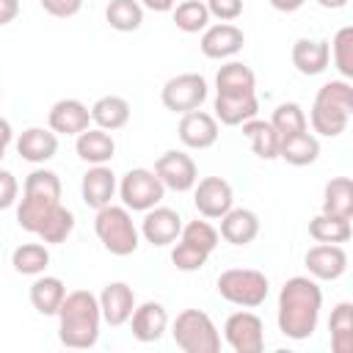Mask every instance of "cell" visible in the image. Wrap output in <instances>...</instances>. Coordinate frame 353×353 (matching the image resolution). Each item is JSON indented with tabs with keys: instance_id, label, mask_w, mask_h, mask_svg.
<instances>
[{
	"instance_id": "1",
	"label": "cell",
	"mask_w": 353,
	"mask_h": 353,
	"mask_svg": "<svg viewBox=\"0 0 353 353\" xmlns=\"http://www.w3.org/2000/svg\"><path fill=\"white\" fill-rule=\"evenodd\" d=\"M323 309V290L312 276H292L279 292V331L287 339H309Z\"/></svg>"
},
{
	"instance_id": "2",
	"label": "cell",
	"mask_w": 353,
	"mask_h": 353,
	"mask_svg": "<svg viewBox=\"0 0 353 353\" xmlns=\"http://www.w3.org/2000/svg\"><path fill=\"white\" fill-rule=\"evenodd\" d=\"M55 317H58V339H61V345L74 347V350H85V347L97 345L102 312H99V298L91 290L66 292V298L58 306Z\"/></svg>"
},
{
	"instance_id": "3",
	"label": "cell",
	"mask_w": 353,
	"mask_h": 353,
	"mask_svg": "<svg viewBox=\"0 0 353 353\" xmlns=\"http://www.w3.org/2000/svg\"><path fill=\"white\" fill-rule=\"evenodd\" d=\"M61 204V179L55 171L36 168L25 176L22 185V201L17 207V223L19 229L36 234L41 221L52 212V207Z\"/></svg>"
},
{
	"instance_id": "4",
	"label": "cell",
	"mask_w": 353,
	"mask_h": 353,
	"mask_svg": "<svg viewBox=\"0 0 353 353\" xmlns=\"http://www.w3.org/2000/svg\"><path fill=\"white\" fill-rule=\"evenodd\" d=\"M353 110V85L347 80L323 83L314 94V105L309 110L312 130L323 138H336L347 130Z\"/></svg>"
},
{
	"instance_id": "5",
	"label": "cell",
	"mask_w": 353,
	"mask_h": 353,
	"mask_svg": "<svg viewBox=\"0 0 353 353\" xmlns=\"http://www.w3.org/2000/svg\"><path fill=\"white\" fill-rule=\"evenodd\" d=\"M94 232L99 243L113 254V256H130L138 251V229L132 223V215L127 207L119 204H105L97 210L94 218Z\"/></svg>"
},
{
	"instance_id": "6",
	"label": "cell",
	"mask_w": 353,
	"mask_h": 353,
	"mask_svg": "<svg viewBox=\"0 0 353 353\" xmlns=\"http://www.w3.org/2000/svg\"><path fill=\"white\" fill-rule=\"evenodd\" d=\"M215 290L223 301L234 303V306H243V309H256L268 301V292H270V281L262 270H254V268H229L218 276L215 281Z\"/></svg>"
},
{
	"instance_id": "7",
	"label": "cell",
	"mask_w": 353,
	"mask_h": 353,
	"mask_svg": "<svg viewBox=\"0 0 353 353\" xmlns=\"http://www.w3.org/2000/svg\"><path fill=\"white\" fill-rule=\"evenodd\" d=\"M171 336L176 347L185 353H218L221 350V334L212 323V317L201 309H185L176 314Z\"/></svg>"
},
{
	"instance_id": "8",
	"label": "cell",
	"mask_w": 353,
	"mask_h": 353,
	"mask_svg": "<svg viewBox=\"0 0 353 353\" xmlns=\"http://www.w3.org/2000/svg\"><path fill=\"white\" fill-rule=\"evenodd\" d=\"M119 196L124 201L127 210H135V212H146L152 207H157L165 196V185L160 182V176L149 168H130L124 176H121V185H119Z\"/></svg>"
},
{
	"instance_id": "9",
	"label": "cell",
	"mask_w": 353,
	"mask_h": 353,
	"mask_svg": "<svg viewBox=\"0 0 353 353\" xmlns=\"http://www.w3.org/2000/svg\"><path fill=\"white\" fill-rule=\"evenodd\" d=\"M223 339L234 353H262L265 323L254 312H234L223 323Z\"/></svg>"
},
{
	"instance_id": "10",
	"label": "cell",
	"mask_w": 353,
	"mask_h": 353,
	"mask_svg": "<svg viewBox=\"0 0 353 353\" xmlns=\"http://www.w3.org/2000/svg\"><path fill=\"white\" fill-rule=\"evenodd\" d=\"M160 99L168 110L174 113H188V110H196L201 108V102L207 99V80L196 72H185V74H176L171 77L163 91H160Z\"/></svg>"
},
{
	"instance_id": "11",
	"label": "cell",
	"mask_w": 353,
	"mask_h": 353,
	"mask_svg": "<svg viewBox=\"0 0 353 353\" xmlns=\"http://www.w3.org/2000/svg\"><path fill=\"white\" fill-rule=\"evenodd\" d=\"M154 174L160 176V182L168 190H176V193L193 190V185L199 179V168H196L193 157L179 149H168L165 154H160L154 163Z\"/></svg>"
},
{
	"instance_id": "12",
	"label": "cell",
	"mask_w": 353,
	"mask_h": 353,
	"mask_svg": "<svg viewBox=\"0 0 353 353\" xmlns=\"http://www.w3.org/2000/svg\"><path fill=\"white\" fill-rule=\"evenodd\" d=\"M234 193L223 176H204L193 185V204L201 218H221L232 210Z\"/></svg>"
},
{
	"instance_id": "13",
	"label": "cell",
	"mask_w": 353,
	"mask_h": 353,
	"mask_svg": "<svg viewBox=\"0 0 353 353\" xmlns=\"http://www.w3.org/2000/svg\"><path fill=\"white\" fill-rule=\"evenodd\" d=\"M306 270L314 281H334L347 270V254L339 243H320L312 245L303 256Z\"/></svg>"
},
{
	"instance_id": "14",
	"label": "cell",
	"mask_w": 353,
	"mask_h": 353,
	"mask_svg": "<svg viewBox=\"0 0 353 353\" xmlns=\"http://www.w3.org/2000/svg\"><path fill=\"white\" fill-rule=\"evenodd\" d=\"M245 44V33L232 25V22H218V25H207L204 33H201V52L212 61H223V58H232L243 50Z\"/></svg>"
},
{
	"instance_id": "15",
	"label": "cell",
	"mask_w": 353,
	"mask_h": 353,
	"mask_svg": "<svg viewBox=\"0 0 353 353\" xmlns=\"http://www.w3.org/2000/svg\"><path fill=\"white\" fill-rule=\"evenodd\" d=\"M182 232V218L176 210L171 207H152L146 210L143 221H141V234L146 237V243L163 248V245H171Z\"/></svg>"
},
{
	"instance_id": "16",
	"label": "cell",
	"mask_w": 353,
	"mask_h": 353,
	"mask_svg": "<svg viewBox=\"0 0 353 353\" xmlns=\"http://www.w3.org/2000/svg\"><path fill=\"white\" fill-rule=\"evenodd\" d=\"M47 124L55 135H80L83 130H88L91 124V110L80 102V99H58L50 113H47Z\"/></svg>"
},
{
	"instance_id": "17",
	"label": "cell",
	"mask_w": 353,
	"mask_h": 353,
	"mask_svg": "<svg viewBox=\"0 0 353 353\" xmlns=\"http://www.w3.org/2000/svg\"><path fill=\"white\" fill-rule=\"evenodd\" d=\"M135 309V292L127 281H110L105 284V290L99 292V312H102V320L113 328L124 325L130 320Z\"/></svg>"
},
{
	"instance_id": "18",
	"label": "cell",
	"mask_w": 353,
	"mask_h": 353,
	"mask_svg": "<svg viewBox=\"0 0 353 353\" xmlns=\"http://www.w3.org/2000/svg\"><path fill=\"white\" fill-rule=\"evenodd\" d=\"M179 141L188 149H210L218 141V119L204 110H188L179 119Z\"/></svg>"
},
{
	"instance_id": "19",
	"label": "cell",
	"mask_w": 353,
	"mask_h": 353,
	"mask_svg": "<svg viewBox=\"0 0 353 353\" xmlns=\"http://www.w3.org/2000/svg\"><path fill=\"white\" fill-rule=\"evenodd\" d=\"M127 323L132 325V336L138 342H157L165 334V328H168V312H165L163 303L146 301V303L132 309Z\"/></svg>"
},
{
	"instance_id": "20",
	"label": "cell",
	"mask_w": 353,
	"mask_h": 353,
	"mask_svg": "<svg viewBox=\"0 0 353 353\" xmlns=\"http://www.w3.org/2000/svg\"><path fill=\"white\" fill-rule=\"evenodd\" d=\"M328 61H331V47L325 39H298L292 44V66L306 77L323 74L328 69Z\"/></svg>"
},
{
	"instance_id": "21",
	"label": "cell",
	"mask_w": 353,
	"mask_h": 353,
	"mask_svg": "<svg viewBox=\"0 0 353 353\" xmlns=\"http://www.w3.org/2000/svg\"><path fill=\"white\" fill-rule=\"evenodd\" d=\"M113 193H116V174H113L108 165H91V168L83 174L80 196H83V201H85L91 210H99V207L110 204Z\"/></svg>"
},
{
	"instance_id": "22",
	"label": "cell",
	"mask_w": 353,
	"mask_h": 353,
	"mask_svg": "<svg viewBox=\"0 0 353 353\" xmlns=\"http://www.w3.org/2000/svg\"><path fill=\"white\" fill-rule=\"evenodd\" d=\"M259 234V218L254 210L245 207H232L226 215H221V234L232 245H248Z\"/></svg>"
},
{
	"instance_id": "23",
	"label": "cell",
	"mask_w": 353,
	"mask_h": 353,
	"mask_svg": "<svg viewBox=\"0 0 353 353\" xmlns=\"http://www.w3.org/2000/svg\"><path fill=\"white\" fill-rule=\"evenodd\" d=\"M215 94H226V97L256 94V74L243 61H229L215 74Z\"/></svg>"
},
{
	"instance_id": "24",
	"label": "cell",
	"mask_w": 353,
	"mask_h": 353,
	"mask_svg": "<svg viewBox=\"0 0 353 353\" xmlns=\"http://www.w3.org/2000/svg\"><path fill=\"white\" fill-rule=\"evenodd\" d=\"M74 152L80 160L91 163V165H105L108 160H113L116 154V141L108 130H99V127H88L77 135L74 141Z\"/></svg>"
},
{
	"instance_id": "25",
	"label": "cell",
	"mask_w": 353,
	"mask_h": 353,
	"mask_svg": "<svg viewBox=\"0 0 353 353\" xmlns=\"http://www.w3.org/2000/svg\"><path fill=\"white\" fill-rule=\"evenodd\" d=\"M17 152L28 163H47L58 152V135L44 127H28L17 138Z\"/></svg>"
},
{
	"instance_id": "26",
	"label": "cell",
	"mask_w": 353,
	"mask_h": 353,
	"mask_svg": "<svg viewBox=\"0 0 353 353\" xmlns=\"http://www.w3.org/2000/svg\"><path fill=\"white\" fill-rule=\"evenodd\" d=\"M259 113V99L256 94L248 97H226V94H215V119L226 127H240L248 119H256Z\"/></svg>"
},
{
	"instance_id": "27",
	"label": "cell",
	"mask_w": 353,
	"mask_h": 353,
	"mask_svg": "<svg viewBox=\"0 0 353 353\" xmlns=\"http://www.w3.org/2000/svg\"><path fill=\"white\" fill-rule=\"evenodd\" d=\"M91 121L99 127V130H121L127 121H130V102L119 94H108V97H99L94 105H91Z\"/></svg>"
},
{
	"instance_id": "28",
	"label": "cell",
	"mask_w": 353,
	"mask_h": 353,
	"mask_svg": "<svg viewBox=\"0 0 353 353\" xmlns=\"http://www.w3.org/2000/svg\"><path fill=\"white\" fill-rule=\"evenodd\" d=\"M279 157L287 160L290 165H312L317 157H320V141L303 130V132H295V135H287L279 141Z\"/></svg>"
},
{
	"instance_id": "29",
	"label": "cell",
	"mask_w": 353,
	"mask_h": 353,
	"mask_svg": "<svg viewBox=\"0 0 353 353\" xmlns=\"http://www.w3.org/2000/svg\"><path fill=\"white\" fill-rule=\"evenodd\" d=\"M66 298V284L58 276H41L30 284V303L39 314H58V306Z\"/></svg>"
},
{
	"instance_id": "30",
	"label": "cell",
	"mask_w": 353,
	"mask_h": 353,
	"mask_svg": "<svg viewBox=\"0 0 353 353\" xmlns=\"http://www.w3.org/2000/svg\"><path fill=\"white\" fill-rule=\"evenodd\" d=\"M323 212L336 218H353V182L350 176H334L323 190Z\"/></svg>"
},
{
	"instance_id": "31",
	"label": "cell",
	"mask_w": 353,
	"mask_h": 353,
	"mask_svg": "<svg viewBox=\"0 0 353 353\" xmlns=\"http://www.w3.org/2000/svg\"><path fill=\"white\" fill-rule=\"evenodd\" d=\"M243 135L251 141V149L256 157L262 160H276L279 157V132L273 130L270 121H262V119H248L243 121Z\"/></svg>"
},
{
	"instance_id": "32",
	"label": "cell",
	"mask_w": 353,
	"mask_h": 353,
	"mask_svg": "<svg viewBox=\"0 0 353 353\" xmlns=\"http://www.w3.org/2000/svg\"><path fill=\"white\" fill-rule=\"evenodd\" d=\"M328 331H331L334 353H353V303L350 301H342L334 306Z\"/></svg>"
},
{
	"instance_id": "33",
	"label": "cell",
	"mask_w": 353,
	"mask_h": 353,
	"mask_svg": "<svg viewBox=\"0 0 353 353\" xmlns=\"http://www.w3.org/2000/svg\"><path fill=\"white\" fill-rule=\"evenodd\" d=\"M353 234L350 218H336V215H314L309 221V237L317 243H347Z\"/></svg>"
},
{
	"instance_id": "34",
	"label": "cell",
	"mask_w": 353,
	"mask_h": 353,
	"mask_svg": "<svg viewBox=\"0 0 353 353\" xmlns=\"http://www.w3.org/2000/svg\"><path fill=\"white\" fill-rule=\"evenodd\" d=\"M105 19L119 33H132L143 22V6L138 0H110L105 8Z\"/></svg>"
},
{
	"instance_id": "35",
	"label": "cell",
	"mask_w": 353,
	"mask_h": 353,
	"mask_svg": "<svg viewBox=\"0 0 353 353\" xmlns=\"http://www.w3.org/2000/svg\"><path fill=\"white\" fill-rule=\"evenodd\" d=\"M11 265H14V270L22 273V276H39V273H44L47 265H50V251H47V245H41V243H22V245L14 248Z\"/></svg>"
},
{
	"instance_id": "36",
	"label": "cell",
	"mask_w": 353,
	"mask_h": 353,
	"mask_svg": "<svg viewBox=\"0 0 353 353\" xmlns=\"http://www.w3.org/2000/svg\"><path fill=\"white\" fill-rule=\"evenodd\" d=\"M72 229H74V212L66 210L63 204H58V207H52V212L41 221V226H39L36 234L41 237V243L55 245V243H63V240L72 234Z\"/></svg>"
},
{
	"instance_id": "37",
	"label": "cell",
	"mask_w": 353,
	"mask_h": 353,
	"mask_svg": "<svg viewBox=\"0 0 353 353\" xmlns=\"http://www.w3.org/2000/svg\"><path fill=\"white\" fill-rule=\"evenodd\" d=\"M270 124L279 132V138H287V135H295V132L309 130V119H306V113H303V108L298 102H281V105H276V110L270 116Z\"/></svg>"
},
{
	"instance_id": "38",
	"label": "cell",
	"mask_w": 353,
	"mask_h": 353,
	"mask_svg": "<svg viewBox=\"0 0 353 353\" xmlns=\"http://www.w3.org/2000/svg\"><path fill=\"white\" fill-rule=\"evenodd\" d=\"M171 11H174V22L182 33H199L210 25V11H207L204 0H182Z\"/></svg>"
},
{
	"instance_id": "39",
	"label": "cell",
	"mask_w": 353,
	"mask_h": 353,
	"mask_svg": "<svg viewBox=\"0 0 353 353\" xmlns=\"http://www.w3.org/2000/svg\"><path fill=\"white\" fill-rule=\"evenodd\" d=\"M334 50V66L336 72L342 74V80H350L353 77V28L345 25L336 30L334 41L328 44Z\"/></svg>"
},
{
	"instance_id": "40",
	"label": "cell",
	"mask_w": 353,
	"mask_h": 353,
	"mask_svg": "<svg viewBox=\"0 0 353 353\" xmlns=\"http://www.w3.org/2000/svg\"><path fill=\"white\" fill-rule=\"evenodd\" d=\"M207 251L188 243V240H179L171 251V262L176 265V270H185V273H193V270H201L207 265Z\"/></svg>"
},
{
	"instance_id": "41",
	"label": "cell",
	"mask_w": 353,
	"mask_h": 353,
	"mask_svg": "<svg viewBox=\"0 0 353 353\" xmlns=\"http://www.w3.org/2000/svg\"><path fill=\"white\" fill-rule=\"evenodd\" d=\"M179 240H188V243H193V245L204 248L207 254H212V251H215V245H218V229H215V226H210L207 221H190V223H185V226H182Z\"/></svg>"
},
{
	"instance_id": "42",
	"label": "cell",
	"mask_w": 353,
	"mask_h": 353,
	"mask_svg": "<svg viewBox=\"0 0 353 353\" xmlns=\"http://www.w3.org/2000/svg\"><path fill=\"white\" fill-rule=\"evenodd\" d=\"M204 6L210 11V17H215L221 22H232L243 14V0H207Z\"/></svg>"
},
{
	"instance_id": "43",
	"label": "cell",
	"mask_w": 353,
	"mask_h": 353,
	"mask_svg": "<svg viewBox=\"0 0 353 353\" xmlns=\"http://www.w3.org/2000/svg\"><path fill=\"white\" fill-rule=\"evenodd\" d=\"M17 196H19V182L11 171L0 168V210H8L11 204H17Z\"/></svg>"
},
{
	"instance_id": "44",
	"label": "cell",
	"mask_w": 353,
	"mask_h": 353,
	"mask_svg": "<svg viewBox=\"0 0 353 353\" xmlns=\"http://www.w3.org/2000/svg\"><path fill=\"white\" fill-rule=\"evenodd\" d=\"M41 8L50 14V17H58V19H66V17H74L80 8H83V0H39Z\"/></svg>"
},
{
	"instance_id": "45",
	"label": "cell",
	"mask_w": 353,
	"mask_h": 353,
	"mask_svg": "<svg viewBox=\"0 0 353 353\" xmlns=\"http://www.w3.org/2000/svg\"><path fill=\"white\" fill-rule=\"evenodd\" d=\"M19 14V0H0V28L14 22Z\"/></svg>"
},
{
	"instance_id": "46",
	"label": "cell",
	"mask_w": 353,
	"mask_h": 353,
	"mask_svg": "<svg viewBox=\"0 0 353 353\" xmlns=\"http://www.w3.org/2000/svg\"><path fill=\"white\" fill-rule=\"evenodd\" d=\"M11 138H14V130H11V121L0 116V160L6 157V149L11 146Z\"/></svg>"
},
{
	"instance_id": "47",
	"label": "cell",
	"mask_w": 353,
	"mask_h": 353,
	"mask_svg": "<svg viewBox=\"0 0 353 353\" xmlns=\"http://www.w3.org/2000/svg\"><path fill=\"white\" fill-rule=\"evenodd\" d=\"M138 3L146 6L149 11H157V14H165V11H171L176 6V0H138Z\"/></svg>"
},
{
	"instance_id": "48",
	"label": "cell",
	"mask_w": 353,
	"mask_h": 353,
	"mask_svg": "<svg viewBox=\"0 0 353 353\" xmlns=\"http://www.w3.org/2000/svg\"><path fill=\"white\" fill-rule=\"evenodd\" d=\"M303 3H306V0H270V6H273L276 11H281V14H292V11H298Z\"/></svg>"
},
{
	"instance_id": "49",
	"label": "cell",
	"mask_w": 353,
	"mask_h": 353,
	"mask_svg": "<svg viewBox=\"0 0 353 353\" xmlns=\"http://www.w3.org/2000/svg\"><path fill=\"white\" fill-rule=\"evenodd\" d=\"M317 6H323V8H328V11H336V8H345L347 0H317Z\"/></svg>"
},
{
	"instance_id": "50",
	"label": "cell",
	"mask_w": 353,
	"mask_h": 353,
	"mask_svg": "<svg viewBox=\"0 0 353 353\" xmlns=\"http://www.w3.org/2000/svg\"><path fill=\"white\" fill-rule=\"evenodd\" d=\"M0 97H3V88H0Z\"/></svg>"
}]
</instances>
